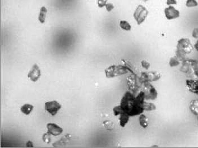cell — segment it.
<instances>
[{
    "instance_id": "cell-1",
    "label": "cell",
    "mask_w": 198,
    "mask_h": 148,
    "mask_svg": "<svg viewBox=\"0 0 198 148\" xmlns=\"http://www.w3.org/2000/svg\"><path fill=\"white\" fill-rule=\"evenodd\" d=\"M130 92H126L122 98L120 107L124 113L130 117L140 114L144 111L143 104L145 99L144 92L142 91L134 98Z\"/></svg>"
},
{
    "instance_id": "cell-2",
    "label": "cell",
    "mask_w": 198,
    "mask_h": 148,
    "mask_svg": "<svg viewBox=\"0 0 198 148\" xmlns=\"http://www.w3.org/2000/svg\"><path fill=\"white\" fill-rule=\"evenodd\" d=\"M177 49L178 56L182 59L183 56L190 54L193 51V46L189 38H182L177 42Z\"/></svg>"
},
{
    "instance_id": "cell-3",
    "label": "cell",
    "mask_w": 198,
    "mask_h": 148,
    "mask_svg": "<svg viewBox=\"0 0 198 148\" xmlns=\"http://www.w3.org/2000/svg\"><path fill=\"white\" fill-rule=\"evenodd\" d=\"M128 71H131L126 67L122 65H111L105 69V74L107 78H113L126 74Z\"/></svg>"
},
{
    "instance_id": "cell-4",
    "label": "cell",
    "mask_w": 198,
    "mask_h": 148,
    "mask_svg": "<svg viewBox=\"0 0 198 148\" xmlns=\"http://www.w3.org/2000/svg\"><path fill=\"white\" fill-rule=\"evenodd\" d=\"M148 14V11L143 5H140L136 9L133 17L138 25L142 24Z\"/></svg>"
},
{
    "instance_id": "cell-5",
    "label": "cell",
    "mask_w": 198,
    "mask_h": 148,
    "mask_svg": "<svg viewBox=\"0 0 198 148\" xmlns=\"http://www.w3.org/2000/svg\"><path fill=\"white\" fill-rule=\"evenodd\" d=\"M161 74L158 72H143L141 74L140 79L146 82H155L159 80L161 78Z\"/></svg>"
},
{
    "instance_id": "cell-6",
    "label": "cell",
    "mask_w": 198,
    "mask_h": 148,
    "mask_svg": "<svg viewBox=\"0 0 198 148\" xmlns=\"http://www.w3.org/2000/svg\"><path fill=\"white\" fill-rule=\"evenodd\" d=\"M61 108V105L56 101H48L45 103V109L52 116L55 115Z\"/></svg>"
},
{
    "instance_id": "cell-7",
    "label": "cell",
    "mask_w": 198,
    "mask_h": 148,
    "mask_svg": "<svg viewBox=\"0 0 198 148\" xmlns=\"http://www.w3.org/2000/svg\"><path fill=\"white\" fill-rule=\"evenodd\" d=\"M145 91L144 96L147 100H155L157 97L158 93L155 89L149 82L144 83Z\"/></svg>"
},
{
    "instance_id": "cell-8",
    "label": "cell",
    "mask_w": 198,
    "mask_h": 148,
    "mask_svg": "<svg viewBox=\"0 0 198 148\" xmlns=\"http://www.w3.org/2000/svg\"><path fill=\"white\" fill-rule=\"evenodd\" d=\"M164 14L168 20H173L180 17V12L173 6H169L164 10Z\"/></svg>"
},
{
    "instance_id": "cell-9",
    "label": "cell",
    "mask_w": 198,
    "mask_h": 148,
    "mask_svg": "<svg viewBox=\"0 0 198 148\" xmlns=\"http://www.w3.org/2000/svg\"><path fill=\"white\" fill-rule=\"evenodd\" d=\"M40 76H41V70L39 67L38 66V65L35 64L32 66L30 72H28V77L30 78V79L31 81L34 82H36V81H37V80L39 79Z\"/></svg>"
},
{
    "instance_id": "cell-10",
    "label": "cell",
    "mask_w": 198,
    "mask_h": 148,
    "mask_svg": "<svg viewBox=\"0 0 198 148\" xmlns=\"http://www.w3.org/2000/svg\"><path fill=\"white\" fill-rule=\"evenodd\" d=\"M48 132L52 135L54 136H57L62 134L63 130L62 127L59 126L55 123H49L46 125Z\"/></svg>"
},
{
    "instance_id": "cell-11",
    "label": "cell",
    "mask_w": 198,
    "mask_h": 148,
    "mask_svg": "<svg viewBox=\"0 0 198 148\" xmlns=\"http://www.w3.org/2000/svg\"><path fill=\"white\" fill-rule=\"evenodd\" d=\"M186 83L190 91L198 95V79H187Z\"/></svg>"
},
{
    "instance_id": "cell-12",
    "label": "cell",
    "mask_w": 198,
    "mask_h": 148,
    "mask_svg": "<svg viewBox=\"0 0 198 148\" xmlns=\"http://www.w3.org/2000/svg\"><path fill=\"white\" fill-rule=\"evenodd\" d=\"M195 61H196L194 60H185L182 64L181 71L184 73H187L191 69H193V67Z\"/></svg>"
},
{
    "instance_id": "cell-13",
    "label": "cell",
    "mask_w": 198,
    "mask_h": 148,
    "mask_svg": "<svg viewBox=\"0 0 198 148\" xmlns=\"http://www.w3.org/2000/svg\"><path fill=\"white\" fill-rule=\"evenodd\" d=\"M47 13H48V10L46 7L45 6H42L40 9V13L38 14V18L39 21L41 23L44 24L45 22Z\"/></svg>"
},
{
    "instance_id": "cell-14",
    "label": "cell",
    "mask_w": 198,
    "mask_h": 148,
    "mask_svg": "<svg viewBox=\"0 0 198 148\" xmlns=\"http://www.w3.org/2000/svg\"><path fill=\"white\" fill-rule=\"evenodd\" d=\"M130 116L126 114V113L123 112L120 114L119 117V122H120V126L122 127H124L126 126V124L129 121Z\"/></svg>"
},
{
    "instance_id": "cell-15",
    "label": "cell",
    "mask_w": 198,
    "mask_h": 148,
    "mask_svg": "<svg viewBox=\"0 0 198 148\" xmlns=\"http://www.w3.org/2000/svg\"><path fill=\"white\" fill-rule=\"evenodd\" d=\"M34 107L32 105L30 104H25L21 107L20 111L23 114L26 115H29L34 110Z\"/></svg>"
},
{
    "instance_id": "cell-16",
    "label": "cell",
    "mask_w": 198,
    "mask_h": 148,
    "mask_svg": "<svg viewBox=\"0 0 198 148\" xmlns=\"http://www.w3.org/2000/svg\"><path fill=\"white\" fill-rule=\"evenodd\" d=\"M190 110L194 115H198V100H193L190 102Z\"/></svg>"
},
{
    "instance_id": "cell-17",
    "label": "cell",
    "mask_w": 198,
    "mask_h": 148,
    "mask_svg": "<svg viewBox=\"0 0 198 148\" xmlns=\"http://www.w3.org/2000/svg\"><path fill=\"white\" fill-rule=\"evenodd\" d=\"M181 63V58L179 56H175L170 59L169 65L171 67H175L180 65Z\"/></svg>"
},
{
    "instance_id": "cell-18",
    "label": "cell",
    "mask_w": 198,
    "mask_h": 148,
    "mask_svg": "<svg viewBox=\"0 0 198 148\" xmlns=\"http://www.w3.org/2000/svg\"><path fill=\"white\" fill-rule=\"evenodd\" d=\"M139 122L140 126L146 129L148 126V118L146 117V115L144 114H140L139 117Z\"/></svg>"
},
{
    "instance_id": "cell-19",
    "label": "cell",
    "mask_w": 198,
    "mask_h": 148,
    "mask_svg": "<svg viewBox=\"0 0 198 148\" xmlns=\"http://www.w3.org/2000/svg\"><path fill=\"white\" fill-rule=\"evenodd\" d=\"M120 27L122 29L126 31H129L132 29L131 25L126 20H121L120 21Z\"/></svg>"
},
{
    "instance_id": "cell-20",
    "label": "cell",
    "mask_w": 198,
    "mask_h": 148,
    "mask_svg": "<svg viewBox=\"0 0 198 148\" xmlns=\"http://www.w3.org/2000/svg\"><path fill=\"white\" fill-rule=\"evenodd\" d=\"M143 108L144 111H151L155 110L156 107V105L152 103H148L144 101L143 104Z\"/></svg>"
},
{
    "instance_id": "cell-21",
    "label": "cell",
    "mask_w": 198,
    "mask_h": 148,
    "mask_svg": "<svg viewBox=\"0 0 198 148\" xmlns=\"http://www.w3.org/2000/svg\"><path fill=\"white\" fill-rule=\"evenodd\" d=\"M198 2L197 0H187L186 2V6L189 8L195 7L198 6Z\"/></svg>"
},
{
    "instance_id": "cell-22",
    "label": "cell",
    "mask_w": 198,
    "mask_h": 148,
    "mask_svg": "<svg viewBox=\"0 0 198 148\" xmlns=\"http://www.w3.org/2000/svg\"><path fill=\"white\" fill-rule=\"evenodd\" d=\"M42 140L46 144H49L51 141V138H50V134L48 132L45 133H44L42 136Z\"/></svg>"
},
{
    "instance_id": "cell-23",
    "label": "cell",
    "mask_w": 198,
    "mask_h": 148,
    "mask_svg": "<svg viewBox=\"0 0 198 148\" xmlns=\"http://www.w3.org/2000/svg\"><path fill=\"white\" fill-rule=\"evenodd\" d=\"M113 111L115 116H117V115H120L121 113H122L123 112L121 108V107H120V105L116 106V107H114L113 109Z\"/></svg>"
},
{
    "instance_id": "cell-24",
    "label": "cell",
    "mask_w": 198,
    "mask_h": 148,
    "mask_svg": "<svg viewBox=\"0 0 198 148\" xmlns=\"http://www.w3.org/2000/svg\"><path fill=\"white\" fill-rule=\"evenodd\" d=\"M141 67L144 68L145 69L147 70L149 69V68L150 67V64L149 62H148L147 60H143L141 61Z\"/></svg>"
},
{
    "instance_id": "cell-25",
    "label": "cell",
    "mask_w": 198,
    "mask_h": 148,
    "mask_svg": "<svg viewBox=\"0 0 198 148\" xmlns=\"http://www.w3.org/2000/svg\"><path fill=\"white\" fill-rule=\"evenodd\" d=\"M105 127L107 129V130H111L113 129V124L109 121H106L103 123Z\"/></svg>"
},
{
    "instance_id": "cell-26",
    "label": "cell",
    "mask_w": 198,
    "mask_h": 148,
    "mask_svg": "<svg viewBox=\"0 0 198 148\" xmlns=\"http://www.w3.org/2000/svg\"><path fill=\"white\" fill-rule=\"evenodd\" d=\"M107 0H98L97 1L98 6L99 8H102L106 6V5L107 4Z\"/></svg>"
},
{
    "instance_id": "cell-27",
    "label": "cell",
    "mask_w": 198,
    "mask_h": 148,
    "mask_svg": "<svg viewBox=\"0 0 198 148\" xmlns=\"http://www.w3.org/2000/svg\"><path fill=\"white\" fill-rule=\"evenodd\" d=\"M193 70L194 71V73L195 75L198 77V61H195V63L194 65Z\"/></svg>"
},
{
    "instance_id": "cell-28",
    "label": "cell",
    "mask_w": 198,
    "mask_h": 148,
    "mask_svg": "<svg viewBox=\"0 0 198 148\" xmlns=\"http://www.w3.org/2000/svg\"><path fill=\"white\" fill-rule=\"evenodd\" d=\"M105 7H106V9L107 11H108V12L111 11L114 9V6H113V5L112 3H107V4L106 5Z\"/></svg>"
},
{
    "instance_id": "cell-29",
    "label": "cell",
    "mask_w": 198,
    "mask_h": 148,
    "mask_svg": "<svg viewBox=\"0 0 198 148\" xmlns=\"http://www.w3.org/2000/svg\"><path fill=\"white\" fill-rule=\"evenodd\" d=\"M192 36L194 38H198V27L193 29L192 32Z\"/></svg>"
},
{
    "instance_id": "cell-30",
    "label": "cell",
    "mask_w": 198,
    "mask_h": 148,
    "mask_svg": "<svg viewBox=\"0 0 198 148\" xmlns=\"http://www.w3.org/2000/svg\"><path fill=\"white\" fill-rule=\"evenodd\" d=\"M177 3V0H166V4L168 6H172Z\"/></svg>"
},
{
    "instance_id": "cell-31",
    "label": "cell",
    "mask_w": 198,
    "mask_h": 148,
    "mask_svg": "<svg viewBox=\"0 0 198 148\" xmlns=\"http://www.w3.org/2000/svg\"><path fill=\"white\" fill-rule=\"evenodd\" d=\"M26 147L28 148H33L34 147L33 143L31 141H28L26 144Z\"/></svg>"
},
{
    "instance_id": "cell-32",
    "label": "cell",
    "mask_w": 198,
    "mask_h": 148,
    "mask_svg": "<svg viewBox=\"0 0 198 148\" xmlns=\"http://www.w3.org/2000/svg\"><path fill=\"white\" fill-rule=\"evenodd\" d=\"M194 47H195V50L198 51V41L195 43V45H194Z\"/></svg>"
},
{
    "instance_id": "cell-33",
    "label": "cell",
    "mask_w": 198,
    "mask_h": 148,
    "mask_svg": "<svg viewBox=\"0 0 198 148\" xmlns=\"http://www.w3.org/2000/svg\"><path fill=\"white\" fill-rule=\"evenodd\" d=\"M141 1H142L143 2H147V1H148V0H141Z\"/></svg>"
},
{
    "instance_id": "cell-34",
    "label": "cell",
    "mask_w": 198,
    "mask_h": 148,
    "mask_svg": "<svg viewBox=\"0 0 198 148\" xmlns=\"http://www.w3.org/2000/svg\"><path fill=\"white\" fill-rule=\"evenodd\" d=\"M154 147V148H155V147H159L158 146H153V147Z\"/></svg>"
}]
</instances>
